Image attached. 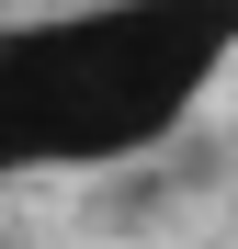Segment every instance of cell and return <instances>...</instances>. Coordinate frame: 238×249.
I'll return each mask as SVG.
<instances>
[{"label":"cell","instance_id":"cell-1","mask_svg":"<svg viewBox=\"0 0 238 249\" xmlns=\"http://www.w3.org/2000/svg\"><path fill=\"white\" fill-rule=\"evenodd\" d=\"M238 57V0H68L0 34V170H113L182 136Z\"/></svg>","mask_w":238,"mask_h":249}]
</instances>
